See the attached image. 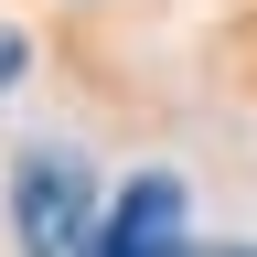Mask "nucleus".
I'll return each mask as SVG.
<instances>
[{
  "mask_svg": "<svg viewBox=\"0 0 257 257\" xmlns=\"http://www.w3.org/2000/svg\"><path fill=\"white\" fill-rule=\"evenodd\" d=\"M11 225H22V257H96V193H86V172L75 161H22Z\"/></svg>",
  "mask_w": 257,
  "mask_h": 257,
  "instance_id": "1",
  "label": "nucleus"
},
{
  "mask_svg": "<svg viewBox=\"0 0 257 257\" xmlns=\"http://www.w3.org/2000/svg\"><path fill=\"white\" fill-rule=\"evenodd\" d=\"M182 246H193V225H182V182L172 172H140L96 214V257H182Z\"/></svg>",
  "mask_w": 257,
  "mask_h": 257,
  "instance_id": "2",
  "label": "nucleus"
},
{
  "mask_svg": "<svg viewBox=\"0 0 257 257\" xmlns=\"http://www.w3.org/2000/svg\"><path fill=\"white\" fill-rule=\"evenodd\" d=\"M22 64H32V43H22V32H0V86H11Z\"/></svg>",
  "mask_w": 257,
  "mask_h": 257,
  "instance_id": "3",
  "label": "nucleus"
},
{
  "mask_svg": "<svg viewBox=\"0 0 257 257\" xmlns=\"http://www.w3.org/2000/svg\"><path fill=\"white\" fill-rule=\"evenodd\" d=\"M182 257H257V246H182Z\"/></svg>",
  "mask_w": 257,
  "mask_h": 257,
  "instance_id": "4",
  "label": "nucleus"
}]
</instances>
